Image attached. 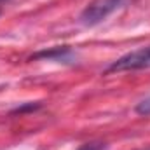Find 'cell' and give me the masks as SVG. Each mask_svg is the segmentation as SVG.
I'll list each match as a JSON object with an SVG mask.
<instances>
[{
	"instance_id": "1",
	"label": "cell",
	"mask_w": 150,
	"mask_h": 150,
	"mask_svg": "<svg viewBox=\"0 0 150 150\" xmlns=\"http://www.w3.org/2000/svg\"><path fill=\"white\" fill-rule=\"evenodd\" d=\"M127 0H93L86 5V9L80 12L79 21L84 26H96L101 21H105L112 12L120 9Z\"/></svg>"
},
{
	"instance_id": "2",
	"label": "cell",
	"mask_w": 150,
	"mask_h": 150,
	"mask_svg": "<svg viewBox=\"0 0 150 150\" xmlns=\"http://www.w3.org/2000/svg\"><path fill=\"white\" fill-rule=\"evenodd\" d=\"M143 68H150V47L136 49V51H131L120 56L107 68V74L133 72V70H143Z\"/></svg>"
},
{
	"instance_id": "3",
	"label": "cell",
	"mask_w": 150,
	"mask_h": 150,
	"mask_svg": "<svg viewBox=\"0 0 150 150\" xmlns=\"http://www.w3.org/2000/svg\"><path fill=\"white\" fill-rule=\"evenodd\" d=\"M72 54H74V51L68 45H59V47L40 51V52L32 56V59H58V61H65V59H70Z\"/></svg>"
},
{
	"instance_id": "4",
	"label": "cell",
	"mask_w": 150,
	"mask_h": 150,
	"mask_svg": "<svg viewBox=\"0 0 150 150\" xmlns=\"http://www.w3.org/2000/svg\"><path fill=\"white\" fill-rule=\"evenodd\" d=\"M134 112L138 113V115H150V96L145 98V100H142L134 107Z\"/></svg>"
},
{
	"instance_id": "5",
	"label": "cell",
	"mask_w": 150,
	"mask_h": 150,
	"mask_svg": "<svg viewBox=\"0 0 150 150\" xmlns=\"http://www.w3.org/2000/svg\"><path fill=\"white\" fill-rule=\"evenodd\" d=\"M105 149H107V145L103 142H89V143L80 145L77 150H105Z\"/></svg>"
},
{
	"instance_id": "6",
	"label": "cell",
	"mask_w": 150,
	"mask_h": 150,
	"mask_svg": "<svg viewBox=\"0 0 150 150\" xmlns=\"http://www.w3.org/2000/svg\"><path fill=\"white\" fill-rule=\"evenodd\" d=\"M38 107H40V103H26V105H23V107L14 108L12 113H23V112H26V110H37Z\"/></svg>"
},
{
	"instance_id": "7",
	"label": "cell",
	"mask_w": 150,
	"mask_h": 150,
	"mask_svg": "<svg viewBox=\"0 0 150 150\" xmlns=\"http://www.w3.org/2000/svg\"><path fill=\"white\" fill-rule=\"evenodd\" d=\"M143 150H150V149H143Z\"/></svg>"
},
{
	"instance_id": "8",
	"label": "cell",
	"mask_w": 150,
	"mask_h": 150,
	"mask_svg": "<svg viewBox=\"0 0 150 150\" xmlns=\"http://www.w3.org/2000/svg\"><path fill=\"white\" fill-rule=\"evenodd\" d=\"M0 2H4V0H0Z\"/></svg>"
}]
</instances>
